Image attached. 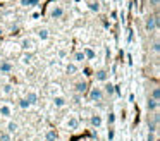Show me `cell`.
Masks as SVG:
<instances>
[{
	"label": "cell",
	"instance_id": "obj_13",
	"mask_svg": "<svg viewBox=\"0 0 160 141\" xmlns=\"http://www.w3.org/2000/svg\"><path fill=\"white\" fill-rule=\"evenodd\" d=\"M97 79H98V81H107V72H105V71H98L97 72Z\"/></svg>",
	"mask_w": 160,
	"mask_h": 141
},
{
	"label": "cell",
	"instance_id": "obj_10",
	"mask_svg": "<svg viewBox=\"0 0 160 141\" xmlns=\"http://www.w3.org/2000/svg\"><path fill=\"white\" fill-rule=\"evenodd\" d=\"M0 71H2V72H11L12 71V65L9 64V62H2V64H0Z\"/></svg>",
	"mask_w": 160,
	"mask_h": 141
},
{
	"label": "cell",
	"instance_id": "obj_21",
	"mask_svg": "<svg viewBox=\"0 0 160 141\" xmlns=\"http://www.w3.org/2000/svg\"><path fill=\"white\" fill-rule=\"evenodd\" d=\"M19 107H21V108H28V107H29V103L26 102V98L19 100Z\"/></svg>",
	"mask_w": 160,
	"mask_h": 141
},
{
	"label": "cell",
	"instance_id": "obj_27",
	"mask_svg": "<svg viewBox=\"0 0 160 141\" xmlns=\"http://www.w3.org/2000/svg\"><path fill=\"white\" fill-rule=\"evenodd\" d=\"M90 9H91V10H98V3H95V2L90 3Z\"/></svg>",
	"mask_w": 160,
	"mask_h": 141
},
{
	"label": "cell",
	"instance_id": "obj_3",
	"mask_svg": "<svg viewBox=\"0 0 160 141\" xmlns=\"http://www.w3.org/2000/svg\"><path fill=\"white\" fill-rule=\"evenodd\" d=\"M67 127H69L71 131H76L78 127H79V120H78L76 117H69V120H67Z\"/></svg>",
	"mask_w": 160,
	"mask_h": 141
},
{
	"label": "cell",
	"instance_id": "obj_29",
	"mask_svg": "<svg viewBox=\"0 0 160 141\" xmlns=\"http://www.w3.org/2000/svg\"><path fill=\"white\" fill-rule=\"evenodd\" d=\"M158 2H160V0H150V3H152V5H158Z\"/></svg>",
	"mask_w": 160,
	"mask_h": 141
},
{
	"label": "cell",
	"instance_id": "obj_8",
	"mask_svg": "<svg viewBox=\"0 0 160 141\" xmlns=\"http://www.w3.org/2000/svg\"><path fill=\"white\" fill-rule=\"evenodd\" d=\"M26 102H28V103H36V102H38V96H36V93L29 91L28 96H26Z\"/></svg>",
	"mask_w": 160,
	"mask_h": 141
},
{
	"label": "cell",
	"instance_id": "obj_19",
	"mask_svg": "<svg viewBox=\"0 0 160 141\" xmlns=\"http://www.w3.org/2000/svg\"><path fill=\"white\" fill-rule=\"evenodd\" d=\"M38 36L42 38V40H47V38H48V31H47V29H42V31L38 33Z\"/></svg>",
	"mask_w": 160,
	"mask_h": 141
},
{
	"label": "cell",
	"instance_id": "obj_25",
	"mask_svg": "<svg viewBox=\"0 0 160 141\" xmlns=\"http://www.w3.org/2000/svg\"><path fill=\"white\" fill-rule=\"evenodd\" d=\"M108 122H110V124L115 122V115H114V113H110V115H108Z\"/></svg>",
	"mask_w": 160,
	"mask_h": 141
},
{
	"label": "cell",
	"instance_id": "obj_6",
	"mask_svg": "<svg viewBox=\"0 0 160 141\" xmlns=\"http://www.w3.org/2000/svg\"><path fill=\"white\" fill-rule=\"evenodd\" d=\"M86 89H88V84L84 81H81V83H78V84H76V91L79 93V95H81V93H84Z\"/></svg>",
	"mask_w": 160,
	"mask_h": 141
},
{
	"label": "cell",
	"instance_id": "obj_7",
	"mask_svg": "<svg viewBox=\"0 0 160 141\" xmlns=\"http://www.w3.org/2000/svg\"><path fill=\"white\" fill-rule=\"evenodd\" d=\"M19 129V126H18V122H12V120H11V122H9L7 124V133L9 134H12V133H16V131H18Z\"/></svg>",
	"mask_w": 160,
	"mask_h": 141
},
{
	"label": "cell",
	"instance_id": "obj_16",
	"mask_svg": "<svg viewBox=\"0 0 160 141\" xmlns=\"http://www.w3.org/2000/svg\"><path fill=\"white\" fill-rule=\"evenodd\" d=\"M0 141H11V134L5 131V133H0Z\"/></svg>",
	"mask_w": 160,
	"mask_h": 141
},
{
	"label": "cell",
	"instance_id": "obj_12",
	"mask_svg": "<svg viewBox=\"0 0 160 141\" xmlns=\"http://www.w3.org/2000/svg\"><path fill=\"white\" fill-rule=\"evenodd\" d=\"M146 107H148V110H157V107H158V102H155V100L150 98L148 103H146Z\"/></svg>",
	"mask_w": 160,
	"mask_h": 141
},
{
	"label": "cell",
	"instance_id": "obj_18",
	"mask_svg": "<svg viewBox=\"0 0 160 141\" xmlns=\"http://www.w3.org/2000/svg\"><path fill=\"white\" fill-rule=\"evenodd\" d=\"M40 0H21V3L22 5H36Z\"/></svg>",
	"mask_w": 160,
	"mask_h": 141
},
{
	"label": "cell",
	"instance_id": "obj_24",
	"mask_svg": "<svg viewBox=\"0 0 160 141\" xmlns=\"http://www.w3.org/2000/svg\"><path fill=\"white\" fill-rule=\"evenodd\" d=\"M31 58H33V55H29V53H28V55H24V57H22V62H26V64H28V62L31 60Z\"/></svg>",
	"mask_w": 160,
	"mask_h": 141
},
{
	"label": "cell",
	"instance_id": "obj_11",
	"mask_svg": "<svg viewBox=\"0 0 160 141\" xmlns=\"http://www.w3.org/2000/svg\"><path fill=\"white\" fill-rule=\"evenodd\" d=\"M53 103H55V107H64L66 105V100H64L62 96H55V98H53Z\"/></svg>",
	"mask_w": 160,
	"mask_h": 141
},
{
	"label": "cell",
	"instance_id": "obj_20",
	"mask_svg": "<svg viewBox=\"0 0 160 141\" xmlns=\"http://www.w3.org/2000/svg\"><path fill=\"white\" fill-rule=\"evenodd\" d=\"M76 71H78V67H76L74 64H69V65H67V72H69V74H74Z\"/></svg>",
	"mask_w": 160,
	"mask_h": 141
},
{
	"label": "cell",
	"instance_id": "obj_17",
	"mask_svg": "<svg viewBox=\"0 0 160 141\" xmlns=\"http://www.w3.org/2000/svg\"><path fill=\"white\" fill-rule=\"evenodd\" d=\"M83 55H84V57H88V58H93V57H95V52L91 50V48H86Z\"/></svg>",
	"mask_w": 160,
	"mask_h": 141
},
{
	"label": "cell",
	"instance_id": "obj_28",
	"mask_svg": "<svg viewBox=\"0 0 160 141\" xmlns=\"http://www.w3.org/2000/svg\"><path fill=\"white\" fill-rule=\"evenodd\" d=\"M146 141H155V136H153V133L148 134V138H146Z\"/></svg>",
	"mask_w": 160,
	"mask_h": 141
},
{
	"label": "cell",
	"instance_id": "obj_5",
	"mask_svg": "<svg viewBox=\"0 0 160 141\" xmlns=\"http://www.w3.org/2000/svg\"><path fill=\"white\" fill-rule=\"evenodd\" d=\"M0 115H2V117H9V115H12L11 107H9V105H2V107H0Z\"/></svg>",
	"mask_w": 160,
	"mask_h": 141
},
{
	"label": "cell",
	"instance_id": "obj_26",
	"mask_svg": "<svg viewBox=\"0 0 160 141\" xmlns=\"http://www.w3.org/2000/svg\"><path fill=\"white\" fill-rule=\"evenodd\" d=\"M29 45H31V41H29V40H24V41H22V47H24V48H29Z\"/></svg>",
	"mask_w": 160,
	"mask_h": 141
},
{
	"label": "cell",
	"instance_id": "obj_23",
	"mask_svg": "<svg viewBox=\"0 0 160 141\" xmlns=\"http://www.w3.org/2000/svg\"><path fill=\"white\" fill-rule=\"evenodd\" d=\"M105 91H107L108 95H112V93H114V86H112V84H107V86H105Z\"/></svg>",
	"mask_w": 160,
	"mask_h": 141
},
{
	"label": "cell",
	"instance_id": "obj_14",
	"mask_svg": "<svg viewBox=\"0 0 160 141\" xmlns=\"http://www.w3.org/2000/svg\"><path fill=\"white\" fill-rule=\"evenodd\" d=\"M158 98H160V89H158V88H153V91H152V100L158 102Z\"/></svg>",
	"mask_w": 160,
	"mask_h": 141
},
{
	"label": "cell",
	"instance_id": "obj_4",
	"mask_svg": "<svg viewBox=\"0 0 160 141\" xmlns=\"http://www.w3.org/2000/svg\"><path fill=\"white\" fill-rule=\"evenodd\" d=\"M45 139H47V141H57V131H55V129H50V131H47V134H45Z\"/></svg>",
	"mask_w": 160,
	"mask_h": 141
},
{
	"label": "cell",
	"instance_id": "obj_2",
	"mask_svg": "<svg viewBox=\"0 0 160 141\" xmlns=\"http://www.w3.org/2000/svg\"><path fill=\"white\" fill-rule=\"evenodd\" d=\"M157 26H158V17H157V16L148 17V21H146V29H148V31H153Z\"/></svg>",
	"mask_w": 160,
	"mask_h": 141
},
{
	"label": "cell",
	"instance_id": "obj_9",
	"mask_svg": "<svg viewBox=\"0 0 160 141\" xmlns=\"http://www.w3.org/2000/svg\"><path fill=\"white\" fill-rule=\"evenodd\" d=\"M90 122H91V126H93V127H98V126H102V117L100 115H93Z\"/></svg>",
	"mask_w": 160,
	"mask_h": 141
},
{
	"label": "cell",
	"instance_id": "obj_15",
	"mask_svg": "<svg viewBox=\"0 0 160 141\" xmlns=\"http://www.w3.org/2000/svg\"><path fill=\"white\" fill-rule=\"evenodd\" d=\"M62 14H64V10L60 9V7H57V9H53V10H52V16H53V17H60Z\"/></svg>",
	"mask_w": 160,
	"mask_h": 141
},
{
	"label": "cell",
	"instance_id": "obj_22",
	"mask_svg": "<svg viewBox=\"0 0 160 141\" xmlns=\"http://www.w3.org/2000/svg\"><path fill=\"white\" fill-rule=\"evenodd\" d=\"M74 58H76L78 62H81V60H84V55H83V52H78L76 55H74Z\"/></svg>",
	"mask_w": 160,
	"mask_h": 141
},
{
	"label": "cell",
	"instance_id": "obj_1",
	"mask_svg": "<svg viewBox=\"0 0 160 141\" xmlns=\"http://www.w3.org/2000/svg\"><path fill=\"white\" fill-rule=\"evenodd\" d=\"M90 98L93 100V102H100V100L103 98V91H102L100 88H91V91H90Z\"/></svg>",
	"mask_w": 160,
	"mask_h": 141
}]
</instances>
